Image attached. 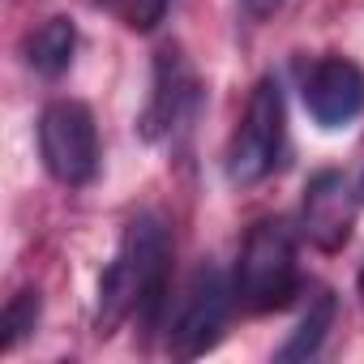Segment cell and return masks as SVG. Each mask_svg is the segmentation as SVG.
<instances>
[{
  "label": "cell",
  "instance_id": "52a82bcc",
  "mask_svg": "<svg viewBox=\"0 0 364 364\" xmlns=\"http://www.w3.org/2000/svg\"><path fill=\"white\" fill-rule=\"evenodd\" d=\"M355 223V193L338 171H321L304 189V232L321 249H343Z\"/></svg>",
  "mask_w": 364,
  "mask_h": 364
},
{
  "label": "cell",
  "instance_id": "3957f363",
  "mask_svg": "<svg viewBox=\"0 0 364 364\" xmlns=\"http://www.w3.org/2000/svg\"><path fill=\"white\" fill-rule=\"evenodd\" d=\"M39 154L52 180L69 189H82L99 171V129L86 103L56 99L39 116Z\"/></svg>",
  "mask_w": 364,
  "mask_h": 364
},
{
  "label": "cell",
  "instance_id": "277c9868",
  "mask_svg": "<svg viewBox=\"0 0 364 364\" xmlns=\"http://www.w3.org/2000/svg\"><path fill=\"white\" fill-rule=\"evenodd\" d=\"M283 129H287L283 90L274 77H262L253 86L245 120L228 146V180L232 185H257V180H266L274 171L279 150H283Z\"/></svg>",
  "mask_w": 364,
  "mask_h": 364
},
{
  "label": "cell",
  "instance_id": "7a4b0ae2",
  "mask_svg": "<svg viewBox=\"0 0 364 364\" xmlns=\"http://www.w3.org/2000/svg\"><path fill=\"white\" fill-rule=\"evenodd\" d=\"M236 296L245 309H283L296 296V236L283 219H262L245 236L236 266Z\"/></svg>",
  "mask_w": 364,
  "mask_h": 364
},
{
  "label": "cell",
  "instance_id": "7c38bea8",
  "mask_svg": "<svg viewBox=\"0 0 364 364\" xmlns=\"http://www.w3.org/2000/svg\"><path fill=\"white\" fill-rule=\"evenodd\" d=\"M171 9V0H137V9H133V31H154Z\"/></svg>",
  "mask_w": 364,
  "mask_h": 364
},
{
  "label": "cell",
  "instance_id": "ba28073f",
  "mask_svg": "<svg viewBox=\"0 0 364 364\" xmlns=\"http://www.w3.org/2000/svg\"><path fill=\"white\" fill-rule=\"evenodd\" d=\"M189 103H193V73H189L185 56L176 48H167L154 60V90H150L146 112H141V137L159 141L163 133H171L180 120H185Z\"/></svg>",
  "mask_w": 364,
  "mask_h": 364
},
{
  "label": "cell",
  "instance_id": "6da1fadb",
  "mask_svg": "<svg viewBox=\"0 0 364 364\" xmlns=\"http://www.w3.org/2000/svg\"><path fill=\"white\" fill-rule=\"evenodd\" d=\"M167 266H171V236L159 215H141L129 223L112 266L99 283V334H116L129 317L154 326L167 300Z\"/></svg>",
  "mask_w": 364,
  "mask_h": 364
},
{
  "label": "cell",
  "instance_id": "9c48e42d",
  "mask_svg": "<svg viewBox=\"0 0 364 364\" xmlns=\"http://www.w3.org/2000/svg\"><path fill=\"white\" fill-rule=\"evenodd\" d=\"M73 52H77V26H73L69 18H48V22L26 39V60H31V69L43 73V77L65 73L69 60H73Z\"/></svg>",
  "mask_w": 364,
  "mask_h": 364
},
{
  "label": "cell",
  "instance_id": "9a60e30c",
  "mask_svg": "<svg viewBox=\"0 0 364 364\" xmlns=\"http://www.w3.org/2000/svg\"><path fill=\"white\" fill-rule=\"evenodd\" d=\"M360 291H364V270H360Z\"/></svg>",
  "mask_w": 364,
  "mask_h": 364
},
{
  "label": "cell",
  "instance_id": "4fadbf2b",
  "mask_svg": "<svg viewBox=\"0 0 364 364\" xmlns=\"http://www.w3.org/2000/svg\"><path fill=\"white\" fill-rule=\"evenodd\" d=\"M249 5H253L257 14H266V9H274V5H279V0H249Z\"/></svg>",
  "mask_w": 364,
  "mask_h": 364
},
{
  "label": "cell",
  "instance_id": "30bf717a",
  "mask_svg": "<svg viewBox=\"0 0 364 364\" xmlns=\"http://www.w3.org/2000/svg\"><path fill=\"white\" fill-rule=\"evenodd\" d=\"M334 326V296H317L309 304V313L300 317V326L291 330V338L279 347V360L283 364H296V360H309L317 355V347L326 343V330Z\"/></svg>",
  "mask_w": 364,
  "mask_h": 364
},
{
  "label": "cell",
  "instance_id": "5bb4252c",
  "mask_svg": "<svg viewBox=\"0 0 364 364\" xmlns=\"http://www.w3.org/2000/svg\"><path fill=\"white\" fill-rule=\"evenodd\" d=\"M95 5H116V0H95Z\"/></svg>",
  "mask_w": 364,
  "mask_h": 364
},
{
  "label": "cell",
  "instance_id": "8fae6325",
  "mask_svg": "<svg viewBox=\"0 0 364 364\" xmlns=\"http://www.w3.org/2000/svg\"><path fill=\"white\" fill-rule=\"evenodd\" d=\"M39 309H43V300H39V291H18L9 304H5V313H0V351H14L35 326H39Z\"/></svg>",
  "mask_w": 364,
  "mask_h": 364
},
{
  "label": "cell",
  "instance_id": "5b68a950",
  "mask_svg": "<svg viewBox=\"0 0 364 364\" xmlns=\"http://www.w3.org/2000/svg\"><path fill=\"white\" fill-rule=\"evenodd\" d=\"M228 304H232V287L228 279L215 270V266H202L185 296L176 304V317H171V330H167V347L176 360H193V355H206L219 334H223V321H228Z\"/></svg>",
  "mask_w": 364,
  "mask_h": 364
},
{
  "label": "cell",
  "instance_id": "8992f818",
  "mask_svg": "<svg viewBox=\"0 0 364 364\" xmlns=\"http://www.w3.org/2000/svg\"><path fill=\"white\" fill-rule=\"evenodd\" d=\"M304 103L321 129H343L364 112V69L343 56H321L304 77Z\"/></svg>",
  "mask_w": 364,
  "mask_h": 364
}]
</instances>
